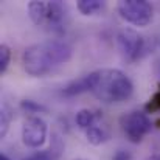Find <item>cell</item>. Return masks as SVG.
Here are the masks:
<instances>
[{"label":"cell","mask_w":160,"mask_h":160,"mask_svg":"<svg viewBox=\"0 0 160 160\" xmlns=\"http://www.w3.org/2000/svg\"><path fill=\"white\" fill-rule=\"evenodd\" d=\"M0 160H9V159H8L5 154H0Z\"/></svg>","instance_id":"d6986e66"},{"label":"cell","mask_w":160,"mask_h":160,"mask_svg":"<svg viewBox=\"0 0 160 160\" xmlns=\"http://www.w3.org/2000/svg\"><path fill=\"white\" fill-rule=\"evenodd\" d=\"M103 5L104 3L101 0H79L76 6H78L79 12H82L84 16H90V14L100 11L103 8Z\"/></svg>","instance_id":"8fae6325"},{"label":"cell","mask_w":160,"mask_h":160,"mask_svg":"<svg viewBox=\"0 0 160 160\" xmlns=\"http://www.w3.org/2000/svg\"><path fill=\"white\" fill-rule=\"evenodd\" d=\"M92 82H93V76H92V73H89L86 76H81V78L72 81L68 86H65L62 93L67 95V97H75V95H79V93H84V92H90Z\"/></svg>","instance_id":"ba28073f"},{"label":"cell","mask_w":160,"mask_h":160,"mask_svg":"<svg viewBox=\"0 0 160 160\" xmlns=\"http://www.w3.org/2000/svg\"><path fill=\"white\" fill-rule=\"evenodd\" d=\"M9 61H11V50L8 45L2 44L0 45V73L6 72L8 65H9Z\"/></svg>","instance_id":"4fadbf2b"},{"label":"cell","mask_w":160,"mask_h":160,"mask_svg":"<svg viewBox=\"0 0 160 160\" xmlns=\"http://www.w3.org/2000/svg\"><path fill=\"white\" fill-rule=\"evenodd\" d=\"M9 123H11V115L8 112V109L3 106L0 110V137H5L8 129H9Z\"/></svg>","instance_id":"7c38bea8"},{"label":"cell","mask_w":160,"mask_h":160,"mask_svg":"<svg viewBox=\"0 0 160 160\" xmlns=\"http://www.w3.org/2000/svg\"><path fill=\"white\" fill-rule=\"evenodd\" d=\"M86 137H87V142H89L90 145L98 146V145L107 142L109 132H107V129L104 126H100V124L95 123L93 126H90L89 129H86Z\"/></svg>","instance_id":"9c48e42d"},{"label":"cell","mask_w":160,"mask_h":160,"mask_svg":"<svg viewBox=\"0 0 160 160\" xmlns=\"http://www.w3.org/2000/svg\"><path fill=\"white\" fill-rule=\"evenodd\" d=\"M148 110H160V90L157 93L152 95V98L149 100V103L146 104Z\"/></svg>","instance_id":"9a60e30c"},{"label":"cell","mask_w":160,"mask_h":160,"mask_svg":"<svg viewBox=\"0 0 160 160\" xmlns=\"http://www.w3.org/2000/svg\"><path fill=\"white\" fill-rule=\"evenodd\" d=\"M118 48L124 59L134 62L140 59V56L145 50V39L132 28H124L117 36Z\"/></svg>","instance_id":"52a82bcc"},{"label":"cell","mask_w":160,"mask_h":160,"mask_svg":"<svg viewBox=\"0 0 160 160\" xmlns=\"http://www.w3.org/2000/svg\"><path fill=\"white\" fill-rule=\"evenodd\" d=\"M92 93L103 103H121L132 97L134 84L126 73L118 68H101L92 72Z\"/></svg>","instance_id":"7a4b0ae2"},{"label":"cell","mask_w":160,"mask_h":160,"mask_svg":"<svg viewBox=\"0 0 160 160\" xmlns=\"http://www.w3.org/2000/svg\"><path fill=\"white\" fill-rule=\"evenodd\" d=\"M72 58V47L62 41H45L33 44L22 54L23 70L30 76H44L54 67L68 62Z\"/></svg>","instance_id":"6da1fadb"},{"label":"cell","mask_w":160,"mask_h":160,"mask_svg":"<svg viewBox=\"0 0 160 160\" xmlns=\"http://www.w3.org/2000/svg\"><path fill=\"white\" fill-rule=\"evenodd\" d=\"M117 9L126 22L135 27H146L154 16V8L146 0H121Z\"/></svg>","instance_id":"277c9868"},{"label":"cell","mask_w":160,"mask_h":160,"mask_svg":"<svg viewBox=\"0 0 160 160\" xmlns=\"http://www.w3.org/2000/svg\"><path fill=\"white\" fill-rule=\"evenodd\" d=\"M20 106L23 107L27 112H30V113L41 112V110H45V107H44V106H41V104H38V103H34V101H31V100H23Z\"/></svg>","instance_id":"5bb4252c"},{"label":"cell","mask_w":160,"mask_h":160,"mask_svg":"<svg viewBox=\"0 0 160 160\" xmlns=\"http://www.w3.org/2000/svg\"><path fill=\"white\" fill-rule=\"evenodd\" d=\"M97 123V113L89 110V109H81L78 113H76V124L81 128V129H89L90 126H93Z\"/></svg>","instance_id":"30bf717a"},{"label":"cell","mask_w":160,"mask_h":160,"mask_svg":"<svg viewBox=\"0 0 160 160\" xmlns=\"http://www.w3.org/2000/svg\"><path fill=\"white\" fill-rule=\"evenodd\" d=\"M47 123L38 115H28L22 124V142L28 148H41L47 142Z\"/></svg>","instance_id":"8992f818"},{"label":"cell","mask_w":160,"mask_h":160,"mask_svg":"<svg viewBox=\"0 0 160 160\" xmlns=\"http://www.w3.org/2000/svg\"><path fill=\"white\" fill-rule=\"evenodd\" d=\"M28 14L34 25L47 30H62L65 9L59 2H30Z\"/></svg>","instance_id":"3957f363"},{"label":"cell","mask_w":160,"mask_h":160,"mask_svg":"<svg viewBox=\"0 0 160 160\" xmlns=\"http://www.w3.org/2000/svg\"><path fill=\"white\" fill-rule=\"evenodd\" d=\"M25 160H50V157L47 154H34V156H31V157H28Z\"/></svg>","instance_id":"e0dca14e"},{"label":"cell","mask_w":160,"mask_h":160,"mask_svg":"<svg viewBox=\"0 0 160 160\" xmlns=\"http://www.w3.org/2000/svg\"><path fill=\"white\" fill-rule=\"evenodd\" d=\"M120 124H121L123 132L132 143H140L145 138V135L151 132V128H152L151 118L145 112H140V110L124 113L120 118Z\"/></svg>","instance_id":"5b68a950"},{"label":"cell","mask_w":160,"mask_h":160,"mask_svg":"<svg viewBox=\"0 0 160 160\" xmlns=\"http://www.w3.org/2000/svg\"><path fill=\"white\" fill-rule=\"evenodd\" d=\"M112 160H131V154L126 151H117Z\"/></svg>","instance_id":"2e32d148"},{"label":"cell","mask_w":160,"mask_h":160,"mask_svg":"<svg viewBox=\"0 0 160 160\" xmlns=\"http://www.w3.org/2000/svg\"><path fill=\"white\" fill-rule=\"evenodd\" d=\"M146 160H160V154H157V156H151V157H148Z\"/></svg>","instance_id":"ac0fdd59"}]
</instances>
